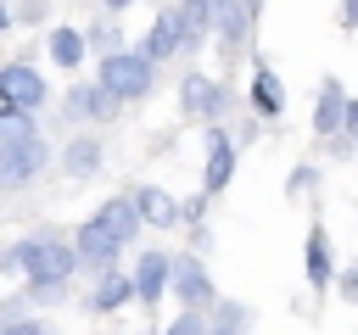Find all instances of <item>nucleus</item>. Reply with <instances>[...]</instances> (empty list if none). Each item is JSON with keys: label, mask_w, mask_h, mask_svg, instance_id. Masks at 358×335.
Here are the masks:
<instances>
[{"label": "nucleus", "mask_w": 358, "mask_h": 335, "mask_svg": "<svg viewBox=\"0 0 358 335\" xmlns=\"http://www.w3.org/2000/svg\"><path fill=\"white\" fill-rule=\"evenodd\" d=\"M308 285H313V290L330 285V240H324V229L308 234Z\"/></svg>", "instance_id": "a211bd4d"}, {"label": "nucleus", "mask_w": 358, "mask_h": 335, "mask_svg": "<svg viewBox=\"0 0 358 335\" xmlns=\"http://www.w3.org/2000/svg\"><path fill=\"white\" fill-rule=\"evenodd\" d=\"M101 89L112 100H140L151 89V61L140 50H106L101 56Z\"/></svg>", "instance_id": "f03ea898"}, {"label": "nucleus", "mask_w": 358, "mask_h": 335, "mask_svg": "<svg viewBox=\"0 0 358 335\" xmlns=\"http://www.w3.org/2000/svg\"><path fill=\"white\" fill-rule=\"evenodd\" d=\"M173 17H179V50H196L201 34H207V22H213V6L207 0H179Z\"/></svg>", "instance_id": "f8f14e48"}, {"label": "nucleus", "mask_w": 358, "mask_h": 335, "mask_svg": "<svg viewBox=\"0 0 358 335\" xmlns=\"http://www.w3.org/2000/svg\"><path fill=\"white\" fill-rule=\"evenodd\" d=\"M62 168H67L73 179H84V173H95V168H101V140H90V134H78V140L67 145V156H62Z\"/></svg>", "instance_id": "dca6fc26"}, {"label": "nucleus", "mask_w": 358, "mask_h": 335, "mask_svg": "<svg viewBox=\"0 0 358 335\" xmlns=\"http://www.w3.org/2000/svg\"><path fill=\"white\" fill-rule=\"evenodd\" d=\"M252 106H257L263 117H280V112H285V84H280V78H274L268 67H263V73L252 78Z\"/></svg>", "instance_id": "4468645a"}, {"label": "nucleus", "mask_w": 358, "mask_h": 335, "mask_svg": "<svg viewBox=\"0 0 358 335\" xmlns=\"http://www.w3.org/2000/svg\"><path fill=\"white\" fill-rule=\"evenodd\" d=\"M11 262H22L34 285H62V279H73V268H78L73 246H62V240H50V234L22 240V246L11 251Z\"/></svg>", "instance_id": "f257e3e1"}, {"label": "nucleus", "mask_w": 358, "mask_h": 335, "mask_svg": "<svg viewBox=\"0 0 358 335\" xmlns=\"http://www.w3.org/2000/svg\"><path fill=\"white\" fill-rule=\"evenodd\" d=\"M129 296H134V290H129V279H123V274H106V279H101V290L90 296V307H101V313H106V307H117V302H129Z\"/></svg>", "instance_id": "412c9836"}, {"label": "nucleus", "mask_w": 358, "mask_h": 335, "mask_svg": "<svg viewBox=\"0 0 358 335\" xmlns=\"http://www.w3.org/2000/svg\"><path fill=\"white\" fill-rule=\"evenodd\" d=\"M90 223H95L112 246H129V240H134V229H140V212H134V201H129V195H112Z\"/></svg>", "instance_id": "39448f33"}, {"label": "nucleus", "mask_w": 358, "mask_h": 335, "mask_svg": "<svg viewBox=\"0 0 358 335\" xmlns=\"http://www.w3.org/2000/svg\"><path fill=\"white\" fill-rule=\"evenodd\" d=\"M179 100H185L190 117H218V112H224V89H218L207 73H190V78L179 84Z\"/></svg>", "instance_id": "0eeeda50"}, {"label": "nucleus", "mask_w": 358, "mask_h": 335, "mask_svg": "<svg viewBox=\"0 0 358 335\" xmlns=\"http://www.w3.org/2000/svg\"><path fill=\"white\" fill-rule=\"evenodd\" d=\"M0 335H39V324H28V318H17V324H0Z\"/></svg>", "instance_id": "b1692460"}, {"label": "nucleus", "mask_w": 358, "mask_h": 335, "mask_svg": "<svg viewBox=\"0 0 358 335\" xmlns=\"http://www.w3.org/2000/svg\"><path fill=\"white\" fill-rule=\"evenodd\" d=\"M229 173H235V145H229V134L224 128H213L207 134V195H218L224 184H229Z\"/></svg>", "instance_id": "1a4fd4ad"}, {"label": "nucleus", "mask_w": 358, "mask_h": 335, "mask_svg": "<svg viewBox=\"0 0 358 335\" xmlns=\"http://www.w3.org/2000/svg\"><path fill=\"white\" fill-rule=\"evenodd\" d=\"M168 335H207V324H201L196 313H179V318L168 324Z\"/></svg>", "instance_id": "5701e85b"}, {"label": "nucleus", "mask_w": 358, "mask_h": 335, "mask_svg": "<svg viewBox=\"0 0 358 335\" xmlns=\"http://www.w3.org/2000/svg\"><path fill=\"white\" fill-rule=\"evenodd\" d=\"M168 285L179 290V302L185 307H201V302H213V285H207V268L196 262V257H168Z\"/></svg>", "instance_id": "423d86ee"}, {"label": "nucleus", "mask_w": 358, "mask_h": 335, "mask_svg": "<svg viewBox=\"0 0 358 335\" xmlns=\"http://www.w3.org/2000/svg\"><path fill=\"white\" fill-rule=\"evenodd\" d=\"M0 100H6V106H17V112H39V106L50 100L45 73H39V67H28V61H6V67H0Z\"/></svg>", "instance_id": "7ed1b4c3"}, {"label": "nucleus", "mask_w": 358, "mask_h": 335, "mask_svg": "<svg viewBox=\"0 0 358 335\" xmlns=\"http://www.w3.org/2000/svg\"><path fill=\"white\" fill-rule=\"evenodd\" d=\"M84 50H90V45H84L78 28H50V61H56V67H78Z\"/></svg>", "instance_id": "2eb2a0df"}, {"label": "nucleus", "mask_w": 358, "mask_h": 335, "mask_svg": "<svg viewBox=\"0 0 358 335\" xmlns=\"http://www.w3.org/2000/svg\"><path fill=\"white\" fill-rule=\"evenodd\" d=\"M129 201H134L140 223H157V229H173V223H179V201H173L168 190H157V184H140Z\"/></svg>", "instance_id": "6e6552de"}, {"label": "nucleus", "mask_w": 358, "mask_h": 335, "mask_svg": "<svg viewBox=\"0 0 358 335\" xmlns=\"http://www.w3.org/2000/svg\"><path fill=\"white\" fill-rule=\"evenodd\" d=\"M129 290H134L140 302H157V296L168 290V257H162V251H145L140 268H134V279H129Z\"/></svg>", "instance_id": "9b49d317"}, {"label": "nucleus", "mask_w": 358, "mask_h": 335, "mask_svg": "<svg viewBox=\"0 0 358 335\" xmlns=\"http://www.w3.org/2000/svg\"><path fill=\"white\" fill-rule=\"evenodd\" d=\"M313 128L319 134H341L347 128V95H341V84H324V100L313 112Z\"/></svg>", "instance_id": "ddd939ff"}, {"label": "nucleus", "mask_w": 358, "mask_h": 335, "mask_svg": "<svg viewBox=\"0 0 358 335\" xmlns=\"http://www.w3.org/2000/svg\"><path fill=\"white\" fill-rule=\"evenodd\" d=\"M117 251H123V246H112V240H106V234H101L95 223H84V229H78V251H73V257H84V262L106 268V262H112Z\"/></svg>", "instance_id": "f3484780"}, {"label": "nucleus", "mask_w": 358, "mask_h": 335, "mask_svg": "<svg viewBox=\"0 0 358 335\" xmlns=\"http://www.w3.org/2000/svg\"><path fill=\"white\" fill-rule=\"evenodd\" d=\"M45 162H50V151H45L39 134H28V140H17V145H0V184H22V179H34Z\"/></svg>", "instance_id": "20e7f679"}, {"label": "nucleus", "mask_w": 358, "mask_h": 335, "mask_svg": "<svg viewBox=\"0 0 358 335\" xmlns=\"http://www.w3.org/2000/svg\"><path fill=\"white\" fill-rule=\"evenodd\" d=\"M106 6H112V11H123V6H129V0H106Z\"/></svg>", "instance_id": "393cba45"}, {"label": "nucleus", "mask_w": 358, "mask_h": 335, "mask_svg": "<svg viewBox=\"0 0 358 335\" xmlns=\"http://www.w3.org/2000/svg\"><path fill=\"white\" fill-rule=\"evenodd\" d=\"M6 22H11V11H6V6H0V28H6Z\"/></svg>", "instance_id": "a878e982"}, {"label": "nucleus", "mask_w": 358, "mask_h": 335, "mask_svg": "<svg viewBox=\"0 0 358 335\" xmlns=\"http://www.w3.org/2000/svg\"><path fill=\"white\" fill-rule=\"evenodd\" d=\"M73 112L84 117V112H95V117H106V112H117V100L95 84V89H73Z\"/></svg>", "instance_id": "aec40b11"}, {"label": "nucleus", "mask_w": 358, "mask_h": 335, "mask_svg": "<svg viewBox=\"0 0 358 335\" xmlns=\"http://www.w3.org/2000/svg\"><path fill=\"white\" fill-rule=\"evenodd\" d=\"M241 318H246L241 307H224V313H218V324H213L207 335H241Z\"/></svg>", "instance_id": "4be33fe9"}, {"label": "nucleus", "mask_w": 358, "mask_h": 335, "mask_svg": "<svg viewBox=\"0 0 358 335\" xmlns=\"http://www.w3.org/2000/svg\"><path fill=\"white\" fill-rule=\"evenodd\" d=\"M34 134V112H17V106H0V145H17Z\"/></svg>", "instance_id": "6ab92c4d"}, {"label": "nucleus", "mask_w": 358, "mask_h": 335, "mask_svg": "<svg viewBox=\"0 0 358 335\" xmlns=\"http://www.w3.org/2000/svg\"><path fill=\"white\" fill-rule=\"evenodd\" d=\"M140 56H145V61H162V56H179V17H173V6H168V11H157V22H151V34H145V45H140Z\"/></svg>", "instance_id": "9d476101"}]
</instances>
